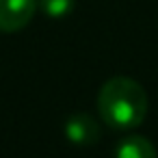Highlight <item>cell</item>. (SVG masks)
<instances>
[{
	"label": "cell",
	"mask_w": 158,
	"mask_h": 158,
	"mask_svg": "<svg viewBox=\"0 0 158 158\" xmlns=\"http://www.w3.org/2000/svg\"><path fill=\"white\" fill-rule=\"evenodd\" d=\"M147 106L145 89L128 76L108 78L98 93V113L113 130H132L141 126L147 115Z\"/></svg>",
	"instance_id": "1"
},
{
	"label": "cell",
	"mask_w": 158,
	"mask_h": 158,
	"mask_svg": "<svg viewBox=\"0 0 158 158\" xmlns=\"http://www.w3.org/2000/svg\"><path fill=\"white\" fill-rule=\"evenodd\" d=\"M37 11V0H0V31L18 33L28 26Z\"/></svg>",
	"instance_id": "2"
},
{
	"label": "cell",
	"mask_w": 158,
	"mask_h": 158,
	"mask_svg": "<svg viewBox=\"0 0 158 158\" xmlns=\"http://www.w3.org/2000/svg\"><path fill=\"white\" fill-rule=\"evenodd\" d=\"M65 136L78 147H91L100 141V123L87 113H74L65 121Z\"/></svg>",
	"instance_id": "3"
},
{
	"label": "cell",
	"mask_w": 158,
	"mask_h": 158,
	"mask_svg": "<svg viewBox=\"0 0 158 158\" xmlns=\"http://www.w3.org/2000/svg\"><path fill=\"white\" fill-rule=\"evenodd\" d=\"M115 158H158V156H156V147L152 145L149 139H145L141 134H132L117 143Z\"/></svg>",
	"instance_id": "4"
},
{
	"label": "cell",
	"mask_w": 158,
	"mask_h": 158,
	"mask_svg": "<svg viewBox=\"0 0 158 158\" xmlns=\"http://www.w3.org/2000/svg\"><path fill=\"white\" fill-rule=\"evenodd\" d=\"M39 9L48 18H65L74 9V0H39Z\"/></svg>",
	"instance_id": "5"
}]
</instances>
